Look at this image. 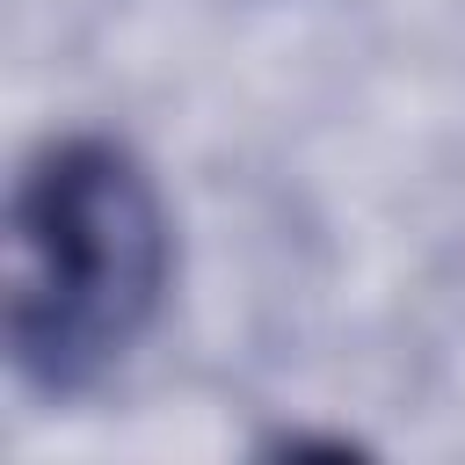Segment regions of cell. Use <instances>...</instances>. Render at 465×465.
Listing matches in <instances>:
<instances>
[{
    "label": "cell",
    "instance_id": "obj_1",
    "mask_svg": "<svg viewBox=\"0 0 465 465\" xmlns=\"http://www.w3.org/2000/svg\"><path fill=\"white\" fill-rule=\"evenodd\" d=\"M174 232L153 174L116 138H51L7 203V363L73 400L160 320Z\"/></svg>",
    "mask_w": 465,
    "mask_h": 465
}]
</instances>
